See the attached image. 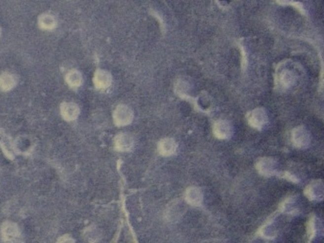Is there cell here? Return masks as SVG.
I'll use <instances>...</instances> for the list:
<instances>
[{"label":"cell","mask_w":324,"mask_h":243,"mask_svg":"<svg viewBox=\"0 0 324 243\" xmlns=\"http://www.w3.org/2000/svg\"><path fill=\"white\" fill-rule=\"evenodd\" d=\"M298 75L295 70L290 69L288 67H284L282 64L278 68V73L276 76V85L282 90H288L296 84Z\"/></svg>","instance_id":"cell-1"},{"label":"cell","mask_w":324,"mask_h":243,"mask_svg":"<svg viewBox=\"0 0 324 243\" xmlns=\"http://www.w3.org/2000/svg\"><path fill=\"white\" fill-rule=\"evenodd\" d=\"M1 238L6 243H21L22 236L17 224L6 221L1 226Z\"/></svg>","instance_id":"cell-2"},{"label":"cell","mask_w":324,"mask_h":243,"mask_svg":"<svg viewBox=\"0 0 324 243\" xmlns=\"http://www.w3.org/2000/svg\"><path fill=\"white\" fill-rule=\"evenodd\" d=\"M133 111L126 104H119L113 112V120L116 126H128L133 120Z\"/></svg>","instance_id":"cell-3"},{"label":"cell","mask_w":324,"mask_h":243,"mask_svg":"<svg viewBox=\"0 0 324 243\" xmlns=\"http://www.w3.org/2000/svg\"><path fill=\"white\" fill-rule=\"evenodd\" d=\"M248 124L252 128L261 129L268 123V116L263 108H256L247 113Z\"/></svg>","instance_id":"cell-4"},{"label":"cell","mask_w":324,"mask_h":243,"mask_svg":"<svg viewBox=\"0 0 324 243\" xmlns=\"http://www.w3.org/2000/svg\"><path fill=\"white\" fill-rule=\"evenodd\" d=\"M112 83L111 74L105 69H97L93 76V84L97 90H106Z\"/></svg>","instance_id":"cell-5"},{"label":"cell","mask_w":324,"mask_h":243,"mask_svg":"<svg viewBox=\"0 0 324 243\" xmlns=\"http://www.w3.org/2000/svg\"><path fill=\"white\" fill-rule=\"evenodd\" d=\"M292 141L298 147H305L311 141L310 133L307 131V129L302 127L295 128L292 132Z\"/></svg>","instance_id":"cell-6"},{"label":"cell","mask_w":324,"mask_h":243,"mask_svg":"<svg viewBox=\"0 0 324 243\" xmlns=\"http://www.w3.org/2000/svg\"><path fill=\"white\" fill-rule=\"evenodd\" d=\"M213 132L219 139H228L233 133V128L229 122L225 120H219L214 124Z\"/></svg>","instance_id":"cell-7"},{"label":"cell","mask_w":324,"mask_h":243,"mask_svg":"<svg viewBox=\"0 0 324 243\" xmlns=\"http://www.w3.org/2000/svg\"><path fill=\"white\" fill-rule=\"evenodd\" d=\"M134 144V140L129 133H120L115 137L114 145L118 151L126 152L129 151Z\"/></svg>","instance_id":"cell-8"},{"label":"cell","mask_w":324,"mask_h":243,"mask_svg":"<svg viewBox=\"0 0 324 243\" xmlns=\"http://www.w3.org/2000/svg\"><path fill=\"white\" fill-rule=\"evenodd\" d=\"M79 112V107L74 103L65 102L61 104V115L68 122L76 120Z\"/></svg>","instance_id":"cell-9"},{"label":"cell","mask_w":324,"mask_h":243,"mask_svg":"<svg viewBox=\"0 0 324 243\" xmlns=\"http://www.w3.org/2000/svg\"><path fill=\"white\" fill-rule=\"evenodd\" d=\"M185 200L187 204L193 206H200L203 204L204 196L200 188L198 187H190L186 190L185 193Z\"/></svg>","instance_id":"cell-10"},{"label":"cell","mask_w":324,"mask_h":243,"mask_svg":"<svg viewBox=\"0 0 324 243\" xmlns=\"http://www.w3.org/2000/svg\"><path fill=\"white\" fill-rule=\"evenodd\" d=\"M177 149V143L171 138H165L159 142L158 151L163 156H171Z\"/></svg>","instance_id":"cell-11"},{"label":"cell","mask_w":324,"mask_h":243,"mask_svg":"<svg viewBox=\"0 0 324 243\" xmlns=\"http://www.w3.org/2000/svg\"><path fill=\"white\" fill-rule=\"evenodd\" d=\"M257 168L262 175L270 176L276 170V162L272 159H268V158L261 159L257 165Z\"/></svg>","instance_id":"cell-12"},{"label":"cell","mask_w":324,"mask_h":243,"mask_svg":"<svg viewBox=\"0 0 324 243\" xmlns=\"http://www.w3.org/2000/svg\"><path fill=\"white\" fill-rule=\"evenodd\" d=\"M16 86V78L10 72H3L0 74V90L10 91Z\"/></svg>","instance_id":"cell-13"},{"label":"cell","mask_w":324,"mask_h":243,"mask_svg":"<svg viewBox=\"0 0 324 243\" xmlns=\"http://www.w3.org/2000/svg\"><path fill=\"white\" fill-rule=\"evenodd\" d=\"M38 25L43 30L52 31V30H54L56 28L57 21H56L55 17L52 14L44 13V14H41L39 16Z\"/></svg>","instance_id":"cell-14"},{"label":"cell","mask_w":324,"mask_h":243,"mask_svg":"<svg viewBox=\"0 0 324 243\" xmlns=\"http://www.w3.org/2000/svg\"><path fill=\"white\" fill-rule=\"evenodd\" d=\"M66 82L71 88H78L83 83V76L80 71L76 69H72L66 75Z\"/></svg>","instance_id":"cell-15"},{"label":"cell","mask_w":324,"mask_h":243,"mask_svg":"<svg viewBox=\"0 0 324 243\" xmlns=\"http://www.w3.org/2000/svg\"><path fill=\"white\" fill-rule=\"evenodd\" d=\"M182 212H183V206L181 202H178L177 204L173 203L168 209V212H167L168 218L169 220H175V219L180 218L181 213Z\"/></svg>","instance_id":"cell-16"},{"label":"cell","mask_w":324,"mask_h":243,"mask_svg":"<svg viewBox=\"0 0 324 243\" xmlns=\"http://www.w3.org/2000/svg\"><path fill=\"white\" fill-rule=\"evenodd\" d=\"M323 184L322 183H317L314 182L312 183L310 186H308L307 190H306V194L308 197H310L312 200H317V199H321L323 197Z\"/></svg>","instance_id":"cell-17"},{"label":"cell","mask_w":324,"mask_h":243,"mask_svg":"<svg viewBox=\"0 0 324 243\" xmlns=\"http://www.w3.org/2000/svg\"><path fill=\"white\" fill-rule=\"evenodd\" d=\"M57 243H74V241H73L72 238H71L70 236L66 235V236L61 237V238L58 240Z\"/></svg>","instance_id":"cell-18"},{"label":"cell","mask_w":324,"mask_h":243,"mask_svg":"<svg viewBox=\"0 0 324 243\" xmlns=\"http://www.w3.org/2000/svg\"><path fill=\"white\" fill-rule=\"evenodd\" d=\"M279 4H282V5H288V4H291L293 3L294 0H276Z\"/></svg>","instance_id":"cell-19"},{"label":"cell","mask_w":324,"mask_h":243,"mask_svg":"<svg viewBox=\"0 0 324 243\" xmlns=\"http://www.w3.org/2000/svg\"><path fill=\"white\" fill-rule=\"evenodd\" d=\"M0 36H1V28H0Z\"/></svg>","instance_id":"cell-20"}]
</instances>
